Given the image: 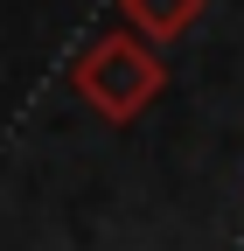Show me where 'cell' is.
Masks as SVG:
<instances>
[{
  "mask_svg": "<svg viewBox=\"0 0 244 251\" xmlns=\"http://www.w3.org/2000/svg\"><path fill=\"white\" fill-rule=\"evenodd\" d=\"M70 91H77L105 126H133V119L168 91V63H161V49L146 42V35L112 28V35H98V42L70 63Z\"/></svg>",
  "mask_w": 244,
  "mask_h": 251,
  "instance_id": "cell-1",
  "label": "cell"
},
{
  "mask_svg": "<svg viewBox=\"0 0 244 251\" xmlns=\"http://www.w3.org/2000/svg\"><path fill=\"white\" fill-rule=\"evenodd\" d=\"M202 7L209 0H119V21H126L133 35H146L154 49H168V42H181L202 21Z\"/></svg>",
  "mask_w": 244,
  "mask_h": 251,
  "instance_id": "cell-2",
  "label": "cell"
}]
</instances>
